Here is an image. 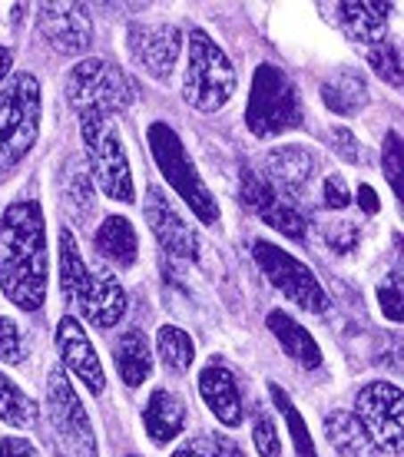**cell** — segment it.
I'll return each mask as SVG.
<instances>
[{"label": "cell", "instance_id": "23", "mask_svg": "<svg viewBox=\"0 0 404 457\" xmlns=\"http://www.w3.org/2000/svg\"><path fill=\"white\" fill-rule=\"evenodd\" d=\"M266 321H268V332L276 335L278 345H282V352L289 354L292 361H299L301 368L322 365V352H318L315 338L301 328L299 321L292 319L289 312H268Z\"/></svg>", "mask_w": 404, "mask_h": 457}, {"label": "cell", "instance_id": "38", "mask_svg": "<svg viewBox=\"0 0 404 457\" xmlns=\"http://www.w3.org/2000/svg\"><path fill=\"white\" fill-rule=\"evenodd\" d=\"M0 457H40L37 454V447L30 441H23V437H4L0 441Z\"/></svg>", "mask_w": 404, "mask_h": 457}, {"label": "cell", "instance_id": "8", "mask_svg": "<svg viewBox=\"0 0 404 457\" xmlns=\"http://www.w3.org/2000/svg\"><path fill=\"white\" fill-rule=\"evenodd\" d=\"M252 259L255 265L266 272V278L282 292V295L301 305L305 312L322 315L328 309V295H325L322 282L315 278V272L305 262H299L292 252H285L282 245H272L266 239L252 242Z\"/></svg>", "mask_w": 404, "mask_h": 457}, {"label": "cell", "instance_id": "28", "mask_svg": "<svg viewBox=\"0 0 404 457\" xmlns=\"http://www.w3.org/2000/svg\"><path fill=\"white\" fill-rule=\"evenodd\" d=\"M87 275H90V269L83 262L80 245L73 239V232H70V228H60V288H63V298H67V302L77 295V288L83 286Z\"/></svg>", "mask_w": 404, "mask_h": 457}, {"label": "cell", "instance_id": "13", "mask_svg": "<svg viewBox=\"0 0 404 457\" xmlns=\"http://www.w3.org/2000/svg\"><path fill=\"white\" fill-rule=\"evenodd\" d=\"M243 199L245 206L252 209L255 216L268 222L272 228H278L282 236H289V239H305V216H301V209L289 199H282L276 189H268L266 179L259 176V172L245 170L243 172Z\"/></svg>", "mask_w": 404, "mask_h": 457}, {"label": "cell", "instance_id": "11", "mask_svg": "<svg viewBox=\"0 0 404 457\" xmlns=\"http://www.w3.org/2000/svg\"><path fill=\"white\" fill-rule=\"evenodd\" d=\"M127 50L139 67L156 80H169L179 63L183 37L176 23L162 21H133L127 30Z\"/></svg>", "mask_w": 404, "mask_h": 457}, {"label": "cell", "instance_id": "31", "mask_svg": "<svg viewBox=\"0 0 404 457\" xmlns=\"http://www.w3.org/2000/svg\"><path fill=\"white\" fill-rule=\"evenodd\" d=\"M371 70L382 77L384 83H392V87H401V54H398V46H375L371 50Z\"/></svg>", "mask_w": 404, "mask_h": 457}, {"label": "cell", "instance_id": "27", "mask_svg": "<svg viewBox=\"0 0 404 457\" xmlns=\"http://www.w3.org/2000/svg\"><path fill=\"white\" fill-rule=\"evenodd\" d=\"M0 421L13 424V428H30L37 421L34 398L21 385H13L7 375H0Z\"/></svg>", "mask_w": 404, "mask_h": 457}, {"label": "cell", "instance_id": "3", "mask_svg": "<svg viewBox=\"0 0 404 457\" xmlns=\"http://www.w3.org/2000/svg\"><path fill=\"white\" fill-rule=\"evenodd\" d=\"M235 93V67L206 30L189 34V60H186L183 96L199 113H216Z\"/></svg>", "mask_w": 404, "mask_h": 457}, {"label": "cell", "instance_id": "5", "mask_svg": "<svg viewBox=\"0 0 404 457\" xmlns=\"http://www.w3.org/2000/svg\"><path fill=\"white\" fill-rule=\"evenodd\" d=\"M146 139H150L153 160H156L160 172L166 176V183L173 186L176 193H179V199L196 212L199 222L212 226L219 219V203H216V195L209 193V186L202 183V176L196 172V166H193L183 139L176 137L173 126L153 123L146 129Z\"/></svg>", "mask_w": 404, "mask_h": 457}, {"label": "cell", "instance_id": "39", "mask_svg": "<svg viewBox=\"0 0 404 457\" xmlns=\"http://www.w3.org/2000/svg\"><path fill=\"white\" fill-rule=\"evenodd\" d=\"M359 206H361V212H365V216H375V212H378V195H375V189H371V186H359Z\"/></svg>", "mask_w": 404, "mask_h": 457}, {"label": "cell", "instance_id": "19", "mask_svg": "<svg viewBox=\"0 0 404 457\" xmlns=\"http://www.w3.org/2000/svg\"><path fill=\"white\" fill-rule=\"evenodd\" d=\"M322 100L325 106L338 116H355L368 106V80L361 77L359 70L338 67L332 70L322 83Z\"/></svg>", "mask_w": 404, "mask_h": 457}, {"label": "cell", "instance_id": "10", "mask_svg": "<svg viewBox=\"0 0 404 457\" xmlns=\"http://www.w3.org/2000/svg\"><path fill=\"white\" fill-rule=\"evenodd\" d=\"M401 388L392 381H371L355 398L361 428L368 431L375 445L392 454H401Z\"/></svg>", "mask_w": 404, "mask_h": 457}, {"label": "cell", "instance_id": "20", "mask_svg": "<svg viewBox=\"0 0 404 457\" xmlns=\"http://www.w3.org/2000/svg\"><path fill=\"white\" fill-rule=\"evenodd\" d=\"M183 424H186L183 401L166 388L153 391L150 401H146V411H143V428L153 437V445H169L173 437L183 435Z\"/></svg>", "mask_w": 404, "mask_h": 457}, {"label": "cell", "instance_id": "22", "mask_svg": "<svg viewBox=\"0 0 404 457\" xmlns=\"http://www.w3.org/2000/svg\"><path fill=\"white\" fill-rule=\"evenodd\" d=\"M96 252L106 262H113L116 269H129L139 255V239L136 228L127 216H106L103 226L96 228Z\"/></svg>", "mask_w": 404, "mask_h": 457}, {"label": "cell", "instance_id": "9", "mask_svg": "<svg viewBox=\"0 0 404 457\" xmlns=\"http://www.w3.org/2000/svg\"><path fill=\"white\" fill-rule=\"evenodd\" d=\"M46 411H50L54 435H57L60 447L67 451V457H96L90 414L60 368H54L50 381H46Z\"/></svg>", "mask_w": 404, "mask_h": 457}, {"label": "cell", "instance_id": "18", "mask_svg": "<svg viewBox=\"0 0 404 457\" xmlns=\"http://www.w3.org/2000/svg\"><path fill=\"white\" fill-rule=\"evenodd\" d=\"M199 395L209 404V411L216 414L226 428H239L245 418L243 408V395H239V385L235 378L219 365H209L199 371Z\"/></svg>", "mask_w": 404, "mask_h": 457}, {"label": "cell", "instance_id": "7", "mask_svg": "<svg viewBox=\"0 0 404 457\" xmlns=\"http://www.w3.org/2000/svg\"><path fill=\"white\" fill-rule=\"evenodd\" d=\"M67 96L80 113L96 110L106 116H120L133 106V83L123 70L110 60H80L67 77Z\"/></svg>", "mask_w": 404, "mask_h": 457}, {"label": "cell", "instance_id": "40", "mask_svg": "<svg viewBox=\"0 0 404 457\" xmlns=\"http://www.w3.org/2000/svg\"><path fill=\"white\" fill-rule=\"evenodd\" d=\"M11 50L7 46H0V83L7 80V73H11Z\"/></svg>", "mask_w": 404, "mask_h": 457}, {"label": "cell", "instance_id": "16", "mask_svg": "<svg viewBox=\"0 0 404 457\" xmlns=\"http://www.w3.org/2000/svg\"><path fill=\"white\" fill-rule=\"evenodd\" d=\"M70 302L96 328H113L116 321L127 315V305H129L123 286L110 272H90Z\"/></svg>", "mask_w": 404, "mask_h": 457}, {"label": "cell", "instance_id": "24", "mask_svg": "<svg viewBox=\"0 0 404 457\" xmlns=\"http://www.w3.org/2000/svg\"><path fill=\"white\" fill-rule=\"evenodd\" d=\"M325 437L332 441L338 457H378L382 454V447L371 441V435L361 428L359 418L348 411H335L325 418Z\"/></svg>", "mask_w": 404, "mask_h": 457}, {"label": "cell", "instance_id": "17", "mask_svg": "<svg viewBox=\"0 0 404 457\" xmlns=\"http://www.w3.org/2000/svg\"><path fill=\"white\" fill-rule=\"evenodd\" d=\"M57 352H60V358H63V365L90 388V395H100V391L106 388L100 354H96V348L90 345L80 321L70 319V315L57 321Z\"/></svg>", "mask_w": 404, "mask_h": 457}, {"label": "cell", "instance_id": "36", "mask_svg": "<svg viewBox=\"0 0 404 457\" xmlns=\"http://www.w3.org/2000/svg\"><path fill=\"white\" fill-rule=\"evenodd\" d=\"M322 189H325L322 199H325V206H328V209H348V206H351V193H348L345 179H342L338 172H332V176L325 179Z\"/></svg>", "mask_w": 404, "mask_h": 457}, {"label": "cell", "instance_id": "34", "mask_svg": "<svg viewBox=\"0 0 404 457\" xmlns=\"http://www.w3.org/2000/svg\"><path fill=\"white\" fill-rule=\"evenodd\" d=\"M173 457H243V451L232 441H226V437H209V441H199V445L176 451Z\"/></svg>", "mask_w": 404, "mask_h": 457}, {"label": "cell", "instance_id": "25", "mask_svg": "<svg viewBox=\"0 0 404 457\" xmlns=\"http://www.w3.org/2000/svg\"><path fill=\"white\" fill-rule=\"evenodd\" d=\"M116 368H120V378L127 381L129 388H136L143 385L153 371V352H150V342H146V335L136 332V328H129V332L120 335V342H116Z\"/></svg>", "mask_w": 404, "mask_h": 457}, {"label": "cell", "instance_id": "32", "mask_svg": "<svg viewBox=\"0 0 404 457\" xmlns=\"http://www.w3.org/2000/svg\"><path fill=\"white\" fill-rule=\"evenodd\" d=\"M23 354H27V345H23V335H21V328H17V321L0 319V361L17 365V361H23Z\"/></svg>", "mask_w": 404, "mask_h": 457}, {"label": "cell", "instance_id": "30", "mask_svg": "<svg viewBox=\"0 0 404 457\" xmlns=\"http://www.w3.org/2000/svg\"><path fill=\"white\" fill-rule=\"evenodd\" d=\"M252 441H255V451L262 457H278V451H282L276 418H272L266 408H255V414H252Z\"/></svg>", "mask_w": 404, "mask_h": 457}, {"label": "cell", "instance_id": "21", "mask_svg": "<svg viewBox=\"0 0 404 457\" xmlns=\"http://www.w3.org/2000/svg\"><path fill=\"white\" fill-rule=\"evenodd\" d=\"M338 21L345 27V34L359 44H378L384 40V17H388V4H375V0H345L335 4Z\"/></svg>", "mask_w": 404, "mask_h": 457}, {"label": "cell", "instance_id": "15", "mask_svg": "<svg viewBox=\"0 0 404 457\" xmlns=\"http://www.w3.org/2000/svg\"><path fill=\"white\" fill-rule=\"evenodd\" d=\"M262 162H266V186L289 203L309 193L315 172H318V156L305 146H282L268 153Z\"/></svg>", "mask_w": 404, "mask_h": 457}, {"label": "cell", "instance_id": "4", "mask_svg": "<svg viewBox=\"0 0 404 457\" xmlns=\"http://www.w3.org/2000/svg\"><path fill=\"white\" fill-rule=\"evenodd\" d=\"M80 137H83V149H87V160H90V170H93V176H96L100 189H103L110 199L133 203V199H136V186H133L127 149H123V139H120V129H116L113 116L96 113V110L80 113Z\"/></svg>", "mask_w": 404, "mask_h": 457}, {"label": "cell", "instance_id": "1", "mask_svg": "<svg viewBox=\"0 0 404 457\" xmlns=\"http://www.w3.org/2000/svg\"><path fill=\"white\" fill-rule=\"evenodd\" d=\"M44 209L23 199L0 216V288L17 309L34 312L46 298Z\"/></svg>", "mask_w": 404, "mask_h": 457}, {"label": "cell", "instance_id": "29", "mask_svg": "<svg viewBox=\"0 0 404 457\" xmlns=\"http://www.w3.org/2000/svg\"><path fill=\"white\" fill-rule=\"evenodd\" d=\"M268 395H272V401H276V408L282 411L285 424H289L292 445H295L299 457H318V454H315L312 435H309V424H305V418H301V414L295 411V404H292L289 395H285V391L278 388V385H268Z\"/></svg>", "mask_w": 404, "mask_h": 457}, {"label": "cell", "instance_id": "14", "mask_svg": "<svg viewBox=\"0 0 404 457\" xmlns=\"http://www.w3.org/2000/svg\"><path fill=\"white\" fill-rule=\"evenodd\" d=\"M146 222H150L153 236L160 239V245L176 259H199V236L196 228L183 219V212L166 199L162 189H150L146 195Z\"/></svg>", "mask_w": 404, "mask_h": 457}, {"label": "cell", "instance_id": "12", "mask_svg": "<svg viewBox=\"0 0 404 457\" xmlns=\"http://www.w3.org/2000/svg\"><path fill=\"white\" fill-rule=\"evenodd\" d=\"M37 23L44 30V40L57 54L80 57L93 44V21L87 4H40Z\"/></svg>", "mask_w": 404, "mask_h": 457}, {"label": "cell", "instance_id": "35", "mask_svg": "<svg viewBox=\"0 0 404 457\" xmlns=\"http://www.w3.org/2000/svg\"><path fill=\"white\" fill-rule=\"evenodd\" d=\"M378 302L388 319L401 321V272H392V282L378 288Z\"/></svg>", "mask_w": 404, "mask_h": 457}, {"label": "cell", "instance_id": "26", "mask_svg": "<svg viewBox=\"0 0 404 457\" xmlns=\"http://www.w3.org/2000/svg\"><path fill=\"white\" fill-rule=\"evenodd\" d=\"M156 352H160V361L166 365V371L186 375L193 368V358H196V345H193V338L183 328L162 325L160 335H156Z\"/></svg>", "mask_w": 404, "mask_h": 457}, {"label": "cell", "instance_id": "6", "mask_svg": "<svg viewBox=\"0 0 404 457\" xmlns=\"http://www.w3.org/2000/svg\"><path fill=\"white\" fill-rule=\"evenodd\" d=\"M245 123L259 139H272L301 126V100L295 83L272 63H262L252 77Z\"/></svg>", "mask_w": 404, "mask_h": 457}, {"label": "cell", "instance_id": "33", "mask_svg": "<svg viewBox=\"0 0 404 457\" xmlns=\"http://www.w3.org/2000/svg\"><path fill=\"white\" fill-rule=\"evenodd\" d=\"M382 162H384V176H388V183H392L394 195L401 199V193H404L401 166H404V160H401V137H398L394 129L388 133V139H384V156H382Z\"/></svg>", "mask_w": 404, "mask_h": 457}, {"label": "cell", "instance_id": "37", "mask_svg": "<svg viewBox=\"0 0 404 457\" xmlns=\"http://www.w3.org/2000/svg\"><path fill=\"white\" fill-rule=\"evenodd\" d=\"M332 137H335V149L345 156V160H351V162L361 160V146H359V139H355V133H348V129H335Z\"/></svg>", "mask_w": 404, "mask_h": 457}, {"label": "cell", "instance_id": "2", "mask_svg": "<svg viewBox=\"0 0 404 457\" xmlns=\"http://www.w3.org/2000/svg\"><path fill=\"white\" fill-rule=\"evenodd\" d=\"M40 137V83L17 73L0 87V176L34 149Z\"/></svg>", "mask_w": 404, "mask_h": 457}]
</instances>
